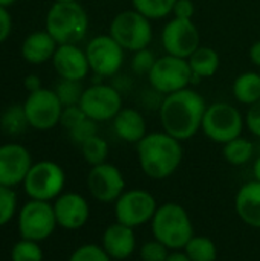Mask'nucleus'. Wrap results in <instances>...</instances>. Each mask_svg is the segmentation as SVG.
<instances>
[{"label": "nucleus", "instance_id": "nucleus-1", "mask_svg": "<svg viewBox=\"0 0 260 261\" xmlns=\"http://www.w3.org/2000/svg\"><path fill=\"white\" fill-rule=\"evenodd\" d=\"M207 102L195 89H184L166 95L159 106V121L162 132L178 141H188L202 127Z\"/></svg>", "mask_w": 260, "mask_h": 261}, {"label": "nucleus", "instance_id": "nucleus-2", "mask_svg": "<svg viewBox=\"0 0 260 261\" xmlns=\"http://www.w3.org/2000/svg\"><path fill=\"white\" fill-rule=\"evenodd\" d=\"M136 156L146 176L153 180H164L182 164L184 148L181 141L169 133L152 132L136 144Z\"/></svg>", "mask_w": 260, "mask_h": 261}, {"label": "nucleus", "instance_id": "nucleus-3", "mask_svg": "<svg viewBox=\"0 0 260 261\" xmlns=\"http://www.w3.org/2000/svg\"><path fill=\"white\" fill-rule=\"evenodd\" d=\"M150 226L153 239L166 245L170 251H182L195 236L193 222L187 210L173 202L158 206Z\"/></svg>", "mask_w": 260, "mask_h": 261}, {"label": "nucleus", "instance_id": "nucleus-4", "mask_svg": "<svg viewBox=\"0 0 260 261\" xmlns=\"http://www.w3.org/2000/svg\"><path fill=\"white\" fill-rule=\"evenodd\" d=\"M44 29L58 44H78L89 31V15L77 0L54 2L46 14Z\"/></svg>", "mask_w": 260, "mask_h": 261}, {"label": "nucleus", "instance_id": "nucleus-5", "mask_svg": "<svg viewBox=\"0 0 260 261\" xmlns=\"http://www.w3.org/2000/svg\"><path fill=\"white\" fill-rule=\"evenodd\" d=\"M152 20L138 12L136 9H127L118 12L109 26V35L129 52L147 49L153 40Z\"/></svg>", "mask_w": 260, "mask_h": 261}, {"label": "nucleus", "instance_id": "nucleus-6", "mask_svg": "<svg viewBox=\"0 0 260 261\" xmlns=\"http://www.w3.org/2000/svg\"><path fill=\"white\" fill-rule=\"evenodd\" d=\"M244 127L245 118L238 107L230 102H213L207 106L201 130L210 141L224 145L242 136Z\"/></svg>", "mask_w": 260, "mask_h": 261}, {"label": "nucleus", "instance_id": "nucleus-7", "mask_svg": "<svg viewBox=\"0 0 260 261\" xmlns=\"http://www.w3.org/2000/svg\"><path fill=\"white\" fill-rule=\"evenodd\" d=\"M21 185L29 199L54 202L64 193L66 173L54 161H38L32 164Z\"/></svg>", "mask_w": 260, "mask_h": 261}, {"label": "nucleus", "instance_id": "nucleus-8", "mask_svg": "<svg viewBox=\"0 0 260 261\" xmlns=\"http://www.w3.org/2000/svg\"><path fill=\"white\" fill-rule=\"evenodd\" d=\"M149 76L152 89L162 96L184 90L195 84V78L185 58L166 54L156 58Z\"/></svg>", "mask_w": 260, "mask_h": 261}, {"label": "nucleus", "instance_id": "nucleus-9", "mask_svg": "<svg viewBox=\"0 0 260 261\" xmlns=\"http://www.w3.org/2000/svg\"><path fill=\"white\" fill-rule=\"evenodd\" d=\"M57 219L51 202H26L17 213V229L21 239L41 243L57 229Z\"/></svg>", "mask_w": 260, "mask_h": 261}, {"label": "nucleus", "instance_id": "nucleus-10", "mask_svg": "<svg viewBox=\"0 0 260 261\" xmlns=\"http://www.w3.org/2000/svg\"><path fill=\"white\" fill-rule=\"evenodd\" d=\"M78 106L89 119L95 122H107L123 109V95L112 84L93 83L84 89Z\"/></svg>", "mask_w": 260, "mask_h": 261}, {"label": "nucleus", "instance_id": "nucleus-11", "mask_svg": "<svg viewBox=\"0 0 260 261\" xmlns=\"http://www.w3.org/2000/svg\"><path fill=\"white\" fill-rule=\"evenodd\" d=\"M29 127L38 132H48L60 124L63 104L54 89H38L31 92L23 102Z\"/></svg>", "mask_w": 260, "mask_h": 261}, {"label": "nucleus", "instance_id": "nucleus-12", "mask_svg": "<svg viewBox=\"0 0 260 261\" xmlns=\"http://www.w3.org/2000/svg\"><path fill=\"white\" fill-rule=\"evenodd\" d=\"M156 210V199L149 191L143 188L126 190L115 202V219L135 229L152 222Z\"/></svg>", "mask_w": 260, "mask_h": 261}, {"label": "nucleus", "instance_id": "nucleus-13", "mask_svg": "<svg viewBox=\"0 0 260 261\" xmlns=\"http://www.w3.org/2000/svg\"><path fill=\"white\" fill-rule=\"evenodd\" d=\"M84 50L90 72H93L97 76L112 78L124 64V49L109 34H101L89 40Z\"/></svg>", "mask_w": 260, "mask_h": 261}, {"label": "nucleus", "instance_id": "nucleus-14", "mask_svg": "<svg viewBox=\"0 0 260 261\" xmlns=\"http://www.w3.org/2000/svg\"><path fill=\"white\" fill-rule=\"evenodd\" d=\"M161 43L166 54L187 60L201 46V34L193 20L173 17L162 28Z\"/></svg>", "mask_w": 260, "mask_h": 261}, {"label": "nucleus", "instance_id": "nucleus-15", "mask_svg": "<svg viewBox=\"0 0 260 261\" xmlns=\"http://www.w3.org/2000/svg\"><path fill=\"white\" fill-rule=\"evenodd\" d=\"M86 184L90 196L100 203H115L126 191V180L121 170L109 162L92 167Z\"/></svg>", "mask_w": 260, "mask_h": 261}, {"label": "nucleus", "instance_id": "nucleus-16", "mask_svg": "<svg viewBox=\"0 0 260 261\" xmlns=\"http://www.w3.org/2000/svg\"><path fill=\"white\" fill-rule=\"evenodd\" d=\"M32 164V156L25 145L17 142L0 145V185L14 188L23 184Z\"/></svg>", "mask_w": 260, "mask_h": 261}, {"label": "nucleus", "instance_id": "nucleus-17", "mask_svg": "<svg viewBox=\"0 0 260 261\" xmlns=\"http://www.w3.org/2000/svg\"><path fill=\"white\" fill-rule=\"evenodd\" d=\"M52 208L57 225L66 231L81 229L90 217V206L87 200L81 194L72 191L60 194L52 202Z\"/></svg>", "mask_w": 260, "mask_h": 261}, {"label": "nucleus", "instance_id": "nucleus-18", "mask_svg": "<svg viewBox=\"0 0 260 261\" xmlns=\"http://www.w3.org/2000/svg\"><path fill=\"white\" fill-rule=\"evenodd\" d=\"M51 61L61 80L83 81L90 72L86 50L78 44H58Z\"/></svg>", "mask_w": 260, "mask_h": 261}, {"label": "nucleus", "instance_id": "nucleus-19", "mask_svg": "<svg viewBox=\"0 0 260 261\" xmlns=\"http://www.w3.org/2000/svg\"><path fill=\"white\" fill-rule=\"evenodd\" d=\"M101 246L110 257V260L126 261L136 251L135 229L120 222L109 225L101 237Z\"/></svg>", "mask_w": 260, "mask_h": 261}, {"label": "nucleus", "instance_id": "nucleus-20", "mask_svg": "<svg viewBox=\"0 0 260 261\" xmlns=\"http://www.w3.org/2000/svg\"><path fill=\"white\" fill-rule=\"evenodd\" d=\"M115 135L129 144H138L149 132L144 115L133 107H123L112 119Z\"/></svg>", "mask_w": 260, "mask_h": 261}, {"label": "nucleus", "instance_id": "nucleus-21", "mask_svg": "<svg viewBox=\"0 0 260 261\" xmlns=\"http://www.w3.org/2000/svg\"><path fill=\"white\" fill-rule=\"evenodd\" d=\"M57 47H58V43L46 29H43V31H35L29 34L23 40L20 52L26 63L38 66L52 60Z\"/></svg>", "mask_w": 260, "mask_h": 261}, {"label": "nucleus", "instance_id": "nucleus-22", "mask_svg": "<svg viewBox=\"0 0 260 261\" xmlns=\"http://www.w3.org/2000/svg\"><path fill=\"white\" fill-rule=\"evenodd\" d=\"M234 206L245 225L260 229V182L251 180L244 184L236 194Z\"/></svg>", "mask_w": 260, "mask_h": 261}, {"label": "nucleus", "instance_id": "nucleus-23", "mask_svg": "<svg viewBox=\"0 0 260 261\" xmlns=\"http://www.w3.org/2000/svg\"><path fill=\"white\" fill-rule=\"evenodd\" d=\"M188 66L192 69L195 83L204 78H211L221 67V57L218 50L208 46H199L188 58Z\"/></svg>", "mask_w": 260, "mask_h": 261}, {"label": "nucleus", "instance_id": "nucleus-24", "mask_svg": "<svg viewBox=\"0 0 260 261\" xmlns=\"http://www.w3.org/2000/svg\"><path fill=\"white\" fill-rule=\"evenodd\" d=\"M231 90L238 102L245 104L248 107L253 106L260 99V73L250 70L238 75Z\"/></svg>", "mask_w": 260, "mask_h": 261}, {"label": "nucleus", "instance_id": "nucleus-25", "mask_svg": "<svg viewBox=\"0 0 260 261\" xmlns=\"http://www.w3.org/2000/svg\"><path fill=\"white\" fill-rule=\"evenodd\" d=\"M222 154H224V159L230 165L241 167V165H245L247 162H250L251 158L254 156V145L247 138L239 136V138L224 144Z\"/></svg>", "mask_w": 260, "mask_h": 261}, {"label": "nucleus", "instance_id": "nucleus-26", "mask_svg": "<svg viewBox=\"0 0 260 261\" xmlns=\"http://www.w3.org/2000/svg\"><path fill=\"white\" fill-rule=\"evenodd\" d=\"M192 261H216L218 248L215 242L205 236H193L192 240L182 249Z\"/></svg>", "mask_w": 260, "mask_h": 261}, {"label": "nucleus", "instance_id": "nucleus-27", "mask_svg": "<svg viewBox=\"0 0 260 261\" xmlns=\"http://www.w3.org/2000/svg\"><path fill=\"white\" fill-rule=\"evenodd\" d=\"M29 127L23 106H9L0 116V128L5 135L18 136Z\"/></svg>", "mask_w": 260, "mask_h": 261}, {"label": "nucleus", "instance_id": "nucleus-28", "mask_svg": "<svg viewBox=\"0 0 260 261\" xmlns=\"http://www.w3.org/2000/svg\"><path fill=\"white\" fill-rule=\"evenodd\" d=\"M81 148V154L84 158V161L95 167L100 164H104L107 161L109 156V144L104 138H101L100 135L92 136L90 139H87L86 142H83L80 145Z\"/></svg>", "mask_w": 260, "mask_h": 261}, {"label": "nucleus", "instance_id": "nucleus-29", "mask_svg": "<svg viewBox=\"0 0 260 261\" xmlns=\"http://www.w3.org/2000/svg\"><path fill=\"white\" fill-rule=\"evenodd\" d=\"M176 0H132L133 9L146 15L149 20H159L173 12Z\"/></svg>", "mask_w": 260, "mask_h": 261}, {"label": "nucleus", "instance_id": "nucleus-30", "mask_svg": "<svg viewBox=\"0 0 260 261\" xmlns=\"http://www.w3.org/2000/svg\"><path fill=\"white\" fill-rule=\"evenodd\" d=\"M55 93L63 104V107L67 106H78L81 95L84 92V87L81 86V81H72V80H61L55 86Z\"/></svg>", "mask_w": 260, "mask_h": 261}, {"label": "nucleus", "instance_id": "nucleus-31", "mask_svg": "<svg viewBox=\"0 0 260 261\" xmlns=\"http://www.w3.org/2000/svg\"><path fill=\"white\" fill-rule=\"evenodd\" d=\"M11 261H44L40 243L20 239L11 249Z\"/></svg>", "mask_w": 260, "mask_h": 261}, {"label": "nucleus", "instance_id": "nucleus-32", "mask_svg": "<svg viewBox=\"0 0 260 261\" xmlns=\"http://www.w3.org/2000/svg\"><path fill=\"white\" fill-rule=\"evenodd\" d=\"M18 200L12 188L0 185V226L9 223L17 214Z\"/></svg>", "mask_w": 260, "mask_h": 261}, {"label": "nucleus", "instance_id": "nucleus-33", "mask_svg": "<svg viewBox=\"0 0 260 261\" xmlns=\"http://www.w3.org/2000/svg\"><path fill=\"white\" fill-rule=\"evenodd\" d=\"M67 261H112L101 245L86 243L78 246Z\"/></svg>", "mask_w": 260, "mask_h": 261}, {"label": "nucleus", "instance_id": "nucleus-34", "mask_svg": "<svg viewBox=\"0 0 260 261\" xmlns=\"http://www.w3.org/2000/svg\"><path fill=\"white\" fill-rule=\"evenodd\" d=\"M156 61V57L152 50L147 49H141V50H136L133 52V57H132V61H130V69L133 73L136 75H149L153 64Z\"/></svg>", "mask_w": 260, "mask_h": 261}, {"label": "nucleus", "instance_id": "nucleus-35", "mask_svg": "<svg viewBox=\"0 0 260 261\" xmlns=\"http://www.w3.org/2000/svg\"><path fill=\"white\" fill-rule=\"evenodd\" d=\"M169 255H170V249L155 239L150 242H146L139 248L141 261H167Z\"/></svg>", "mask_w": 260, "mask_h": 261}, {"label": "nucleus", "instance_id": "nucleus-36", "mask_svg": "<svg viewBox=\"0 0 260 261\" xmlns=\"http://www.w3.org/2000/svg\"><path fill=\"white\" fill-rule=\"evenodd\" d=\"M69 133V138L72 142L81 145L83 142H86L87 139H90L92 136H97L98 135V122L86 118L83 122H80L77 127H74L72 130L67 132Z\"/></svg>", "mask_w": 260, "mask_h": 261}, {"label": "nucleus", "instance_id": "nucleus-37", "mask_svg": "<svg viewBox=\"0 0 260 261\" xmlns=\"http://www.w3.org/2000/svg\"><path fill=\"white\" fill-rule=\"evenodd\" d=\"M86 118L87 116L84 115V112L81 110L80 106H67V107H63L61 118H60V125H63L69 132L74 127H77L80 122H83Z\"/></svg>", "mask_w": 260, "mask_h": 261}, {"label": "nucleus", "instance_id": "nucleus-38", "mask_svg": "<svg viewBox=\"0 0 260 261\" xmlns=\"http://www.w3.org/2000/svg\"><path fill=\"white\" fill-rule=\"evenodd\" d=\"M245 125L251 135L260 138V99L248 107L247 115H245Z\"/></svg>", "mask_w": 260, "mask_h": 261}, {"label": "nucleus", "instance_id": "nucleus-39", "mask_svg": "<svg viewBox=\"0 0 260 261\" xmlns=\"http://www.w3.org/2000/svg\"><path fill=\"white\" fill-rule=\"evenodd\" d=\"M195 11H196V6H195L193 0H176L172 14H173L176 18L193 20Z\"/></svg>", "mask_w": 260, "mask_h": 261}, {"label": "nucleus", "instance_id": "nucleus-40", "mask_svg": "<svg viewBox=\"0 0 260 261\" xmlns=\"http://www.w3.org/2000/svg\"><path fill=\"white\" fill-rule=\"evenodd\" d=\"M12 31V17L6 8L0 6V43L6 41Z\"/></svg>", "mask_w": 260, "mask_h": 261}, {"label": "nucleus", "instance_id": "nucleus-41", "mask_svg": "<svg viewBox=\"0 0 260 261\" xmlns=\"http://www.w3.org/2000/svg\"><path fill=\"white\" fill-rule=\"evenodd\" d=\"M23 84H25V87H26V90H28L29 93H31V92H35V90H38V89L43 87V86H41L40 76L35 75V73H29V75L25 78Z\"/></svg>", "mask_w": 260, "mask_h": 261}, {"label": "nucleus", "instance_id": "nucleus-42", "mask_svg": "<svg viewBox=\"0 0 260 261\" xmlns=\"http://www.w3.org/2000/svg\"><path fill=\"white\" fill-rule=\"evenodd\" d=\"M250 60L254 66L260 67V40L254 41L250 47Z\"/></svg>", "mask_w": 260, "mask_h": 261}, {"label": "nucleus", "instance_id": "nucleus-43", "mask_svg": "<svg viewBox=\"0 0 260 261\" xmlns=\"http://www.w3.org/2000/svg\"><path fill=\"white\" fill-rule=\"evenodd\" d=\"M167 261H192V260L185 255V252H184V251H173V252H170V255H169Z\"/></svg>", "mask_w": 260, "mask_h": 261}, {"label": "nucleus", "instance_id": "nucleus-44", "mask_svg": "<svg viewBox=\"0 0 260 261\" xmlns=\"http://www.w3.org/2000/svg\"><path fill=\"white\" fill-rule=\"evenodd\" d=\"M253 176H254V180L260 182V156L256 159V162L253 165Z\"/></svg>", "mask_w": 260, "mask_h": 261}, {"label": "nucleus", "instance_id": "nucleus-45", "mask_svg": "<svg viewBox=\"0 0 260 261\" xmlns=\"http://www.w3.org/2000/svg\"><path fill=\"white\" fill-rule=\"evenodd\" d=\"M17 0H0V6H3V8H9L11 5H14Z\"/></svg>", "mask_w": 260, "mask_h": 261}, {"label": "nucleus", "instance_id": "nucleus-46", "mask_svg": "<svg viewBox=\"0 0 260 261\" xmlns=\"http://www.w3.org/2000/svg\"><path fill=\"white\" fill-rule=\"evenodd\" d=\"M55 2H60V3H67V2H75V0H55Z\"/></svg>", "mask_w": 260, "mask_h": 261}, {"label": "nucleus", "instance_id": "nucleus-47", "mask_svg": "<svg viewBox=\"0 0 260 261\" xmlns=\"http://www.w3.org/2000/svg\"><path fill=\"white\" fill-rule=\"evenodd\" d=\"M112 261H118V260H112Z\"/></svg>", "mask_w": 260, "mask_h": 261}]
</instances>
